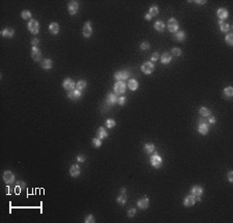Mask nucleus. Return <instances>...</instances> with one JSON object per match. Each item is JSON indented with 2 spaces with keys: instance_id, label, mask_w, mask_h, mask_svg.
Instances as JSON below:
<instances>
[{
  "instance_id": "obj_1",
  "label": "nucleus",
  "mask_w": 233,
  "mask_h": 223,
  "mask_svg": "<svg viewBox=\"0 0 233 223\" xmlns=\"http://www.w3.org/2000/svg\"><path fill=\"white\" fill-rule=\"evenodd\" d=\"M150 164L152 165L154 168H160L163 164V159L162 157L158 155V153L153 154L152 156L150 157Z\"/></svg>"
},
{
  "instance_id": "obj_2",
  "label": "nucleus",
  "mask_w": 233,
  "mask_h": 223,
  "mask_svg": "<svg viewBox=\"0 0 233 223\" xmlns=\"http://www.w3.org/2000/svg\"><path fill=\"white\" fill-rule=\"evenodd\" d=\"M126 90V84L123 81H117L114 84V92L116 95H123Z\"/></svg>"
},
{
  "instance_id": "obj_3",
  "label": "nucleus",
  "mask_w": 233,
  "mask_h": 223,
  "mask_svg": "<svg viewBox=\"0 0 233 223\" xmlns=\"http://www.w3.org/2000/svg\"><path fill=\"white\" fill-rule=\"evenodd\" d=\"M168 30L172 33H176L179 29V24H178V21L175 18H170L169 21H168Z\"/></svg>"
},
{
  "instance_id": "obj_4",
  "label": "nucleus",
  "mask_w": 233,
  "mask_h": 223,
  "mask_svg": "<svg viewBox=\"0 0 233 223\" xmlns=\"http://www.w3.org/2000/svg\"><path fill=\"white\" fill-rule=\"evenodd\" d=\"M28 30L32 34H37L39 31V24L36 20L32 19L28 22Z\"/></svg>"
},
{
  "instance_id": "obj_5",
  "label": "nucleus",
  "mask_w": 233,
  "mask_h": 223,
  "mask_svg": "<svg viewBox=\"0 0 233 223\" xmlns=\"http://www.w3.org/2000/svg\"><path fill=\"white\" fill-rule=\"evenodd\" d=\"M2 178L6 185H11L15 182V178H15V174L11 172V170H5V171L3 172Z\"/></svg>"
},
{
  "instance_id": "obj_6",
  "label": "nucleus",
  "mask_w": 233,
  "mask_h": 223,
  "mask_svg": "<svg viewBox=\"0 0 233 223\" xmlns=\"http://www.w3.org/2000/svg\"><path fill=\"white\" fill-rule=\"evenodd\" d=\"M130 77V72L128 70H121V71H117L115 74H114V78L116 79L117 81H123L125 79H128Z\"/></svg>"
},
{
  "instance_id": "obj_7",
  "label": "nucleus",
  "mask_w": 233,
  "mask_h": 223,
  "mask_svg": "<svg viewBox=\"0 0 233 223\" xmlns=\"http://www.w3.org/2000/svg\"><path fill=\"white\" fill-rule=\"evenodd\" d=\"M141 71L146 75H150L154 71V64L150 61H146L141 65Z\"/></svg>"
},
{
  "instance_id": "obj_8",
  "label": "nucleus",
  "mask_w": 233,
  "mask_h": 223,
  "mask_svg": "<svg viewBox=\"0 0 233 223\" xmlns=\"http://www.w3.org/2000/svg\"><path fill=\"white\" fill-rule=\"evenodd\" d=\"M92 32H93V29H92L91 22H90V21H87V22L85 23L84 27H83V30H82V34H83L84 37L88 39V37H90V36H91Z\"/></svg>"
},
{
  "instance_id": "obj_9",
  "label": "nucleus",
  "mask_w": 233,
  "mask_h": 223,
  "mask_svg": "<svg viewBox=\"0 0 233 223\" xmlns=\"http://www.w3.org/2000/svg\"><path fill=\"white\" fill-rule=\"evenodd\" d=\"M62 86H63V88L65 89V90H67V91H72V90H74V89H75L76 83L72 80V79L67 78L65 80L63 81Z\"/></svg>"
},
{
  "instance_id": "obj_10",
  "label": "nucleus",
  "mask_w": 233,
  "mask_h": 223,
  "mask_svg": "<svg viewBox=\"0 0 233 223\" xmlns=\"http://www.w3.org/2000/svg\"><path fill=\"white\" fill-rule=\"evenodd\" d=\"M31 57L34 61H39L42 59V51L37 47H32L31 49Z\"/></svg>"
},
{
  "instance_id": "obj_11",
  "label": "nucleus",
  "mask_w": 233,
  "mask_h": 223,
  "mask_svg": "<svg viewBox=\"0 0 233 223\" xmlns=\"http://www.w3.org/2000/svg\"><path fill=\"white\" fill-rule=\"evenodd\" d=\"M67 9H69V13L71 15H76L77 14L78 9H79V3L77 1H71L67 5Z\"/></svg>"
},
{
  "instance_id": "obj_12",
  "label": "nucleus",
  "mask_w": 233,
  "mask_h": 223,
  "mask_svg": "<svg viewBox=\"0 0 233 223\" xmlns=\"http://www.w3.org/2000/svg\"><path fill=\"white\" fill-rule=\"evenodd\" d=\"M81 95H82L81 90H79V89H74V90H72V91H69V93H67V98H69V100L76 101V100H79V99L81 98Z\"/></svg>"
},
{
  "instance_id": "obj_13",
  "label": "nucleus",
  "mask_w": 233,
  "mask_h": 223,
  "mask_svg": "<svg viewBox=\"0 0 233 223\" xmlns=\"http://www.w3.org/2000/svg\"><path fill=\"white\" fill-rule=\"evenodd\" d=\"M209 131V128H208V125L205 123V122H200L199 125H198V132H199L201 135H206Z\"/></svg>"
},
{
  "instance_id": "obj_14",
  "label": "nucleus",
  "mask_w": 233,
  "mask_h": 223,
  "mask_svg": "<svg viewBox=\"0 0 233 223\" xmlns=\"http://www.w3.org/2000/svg\"><path fill=\"white\" fill-rule=\"evenodd\" d=\"M137 206H138L139 209L141 210H145L148 208V206H149V199L147 197H142L140 198L138 200V202H137Z\"/></svg>"
},
{
  "instance_id": "obj_15",
  "label": "nucleus",
  "mask_w": 233,
  "mask_h": 223,
  "mask_svg": "<svg viewBox=\"0 0 233 223\" xmlns=\"http://www.w3.org/2000/svg\"><path fill=\"white\" fill-rule=\"evenodd\" d=\"M80 172H81V168L78 164L72 165V167L69 168V173H71V176H72L73 178H77V176H79Z\"/></svg>"
},
{
  "instance_id": "obj_16",
  "label": "nucleus",
  "mask_w": 233,
  "mask_h": 223,
  "mask_svg": "<svg viewBox=\"0 0 233 223\" xmlns=\"http://www.w3.org/2000/svg\"><path fill=\"white\" fill-rule=\"evenodd\" d=\"M195 204H196V198L193 195H188L184 198V201H183L184 206H188V208H189V206H193Z\"/></svg>"
},
{
  "instance_id": "obj_17",
  "label": "nucleus",
  "mask_w": 233,
  "mask_h": 223,
  "mask_svg": "<svg viewBox=\"0 0 233 223\" xmlns=\"http://www.w3.org/2000/svg\"><path fill=\"white\" fill-rule=\"evenodd\" d=\"M117 102H118V98H117V95H115V93H109V95H107L106 103L108 104V105H114V104H116Z\"/></svg>"
},
{
  "instance_id": "obj_18",
  "label": "nucleus",
  "mask_w": 233,
  "mask_h": 223,
  "mask_svg": "<svg viewBox=\"0 0 233 223\" xmlns=\"http://www.w3.org/2000/svg\"><path fill=\"white\" fill-rule=\"evenodd\" d=\"M191 193L192 195L195 196V197H197V196H201L203 193V188L201 187V186H198V185H196V186H194V187L191 189Z\"/></svg>"
},
{
  "instance_id": "obj_19",
  "label": "nucleus",
  "mask_w": 233,
  "mask_h": 223,
  "mask_svg": "<svg viewBox=\"0 0 233 223\" xmlns=\"http://www.w3.org/2000/svg\"><path fill=\"white\" fill-rule=\"evenodd\" d=\"M216 15H218V17L220 18V20H221V21H223V20H225V19H227L228 16H229L228 11L226 9H224V7H221V9H218Z\"/></svg>"
},
{
  "instance_id": "obj_20",
  "label": "nucleus",
  "mask_w": 233,
  "mask_h": 223,
  "mask_svg": "<svg viewBox=\"0 0 233 223\" xmlns=\"http://www.w3.org/2000/svg\"><path fill=\"white\" fill-rule=\"evenodd\" d=\"M171 60H172V55L170 53H168V52H165V53L162 54L161 56V62L163 64H168L171 62Z\"/></svg>"
},
{
  "instance_id": "obj_21",
  "label": "nucleus",
  "mask_w": 233,
  "mask_h": 223,
  "mask_svg": "<svg viewBox=\"0 0 233 223\" xmlns=\"http://www.w3.org/2000/svg\"><path fill=\"white\" fill-rule=\"evenodd\" d=\"M1 34H2L3 37H9V39H11V37H13L15 34V31L13 28H4L2 31H1Z\"/></svg>"
},
{
  "instance_id": "obj_22",
  "label": "nucleus",
  "mask_w": 233,
  "mask_h": 223,
  "mask_svg": "<svg viewBox=\"0 0 233 223\" xmlns=\"http://www.w3.org/2000/svg\"><path fill=\"white\" fill-rule=\"evenodd\" d=\"M59 24L56 22H53L50 24V26H49V31H50L52 34H57L59 32Z\"/></svg>"
},
{
  "instance_id": "obj_23",
  "label": "nucleus",
  "mask_w": 233,
  "mask_h": 223,
  "mask_svg": "<svg viewBox=\"0 0 233 223\" xmlns=\"http://www.w3.org/2000/svg\"><path fill=\"white\" fill-rule=\"evenodd\" d=\"M154 29L156 31H158V32H163V31L165 30V27H166V25H165V23L163 22V21H160V20H158L156 22L154 23Z\"/></svg>"
},
{
  "instance_id": "obj_24",
  "label": "nucleus",
  "mask_w": 233,
  "mask_h": 223,
  "mask_svg": "<svg viewBox=\"0 0 233 223\" xmlns=\"http://www.w3.org/2000/svg\"><path fill=\"white\" fill-rule=\"evenodd\" d=\"M128 87L130 89V90H133V91L137 90V89H138V87H139L138 81H137L136 79H130V80H128Z\"/></svg>"
},
{
  "instance_id": "obj_25",
  "label": "nucleus",
  "mask_w": 233,
  "mask_h": 223,
  "mask_svg": "<svg viewBox=\"0 0 233 223\" xmlns=\"http://www.w3.org/2000/svg\"><path fill=\"white\" fill-rule=\"evenodd\" d=\"M97 138H100V139H105V138L108 137V132H107L106 129L101 127V128H99V130H97Z\"/></svg>"
},
{
  "instance_id": "obj_26",
  "label": "nucleus",
  "mask_w": 233,
  "mask_h": 223,
  "mask_svg": "<svg viewBox=\"0 0 233 223\" xmlns=\"http://www.w3.org/2000/svg\"><path fill=\"white\" fill-rule=\"evenodd\" d=\"M42 67L43 69H45V70H50V69H52V67H53V61L51 60V59H48V58H46V59H44L42 61Z\"/></svg>"
},
{
  "instance_id": "obj_27",
  "label": "nucleus",
  "mask_w": 233,
  "mask_h": 223,
  "mask_svg": "<svg viewBox=\"0 0 233 223\" xmlns=\"http://www.w3.org/2000/svg\"><path fill=\"white\" fill-rule=\"evenodd\" d=\"M174 39L177 42H183L186 39V32L184 31H177L174 35Z\"/></svg>"
},
{
  "instance_id": "obj_28",
  "label": "nucleus",
  "mask_w": 233,
  "mask_h": 223,
  "mask_svg": "<svg viewBox=\"0 0 233 223\" xmlns=\"http://www.w3.org/2000/svg\"><path fill=\"white\" fill-rule=\"evenodd\" d=\"M144 151L146 154L153 153V151H154V145H153V143H146V144L144 145Z\"/></svg>"
},
{
  "instance_id": "obj_29",
  "label": "nucleus",
  "mask_w": 233,
  "mask_h": 223,
  "mask_svg": "<svg viewBox=\"0 0 233 223\" xmlns=\"http://www.w3.org/2000/svg\"><path fill=\"white\" fill-rule=\"evenodd\" d=\"M199 112H200V114L202 115V116H204V117H207V116H209L210 115V110L209 109H207L206 107H201V108L199 109Z\"/></svg>"
},
{
  "instance_id": "obj_30",
  "label": "nucleus",
  "mask_w": 233,
  "mask_h": 223,
  "mask_svg": "<svg viewBox=\"0 0 233 223\" xmlns=\"http://www.w3.org/2000/svg\"><path fill=\"white\" fill-rule=\"evenodd\" d=\"M224 95L227 98H231L233 95V88L231 86H228L224 89Z\"/></svg>"
},
{
  "instance_id": "obj_31",
  "label": "nucleus",
  "mask_w": 233,
  "mask_h": 223,
  "mask_svg": "<svg viewBox=\"0 0 233 223\" xmlns=\"http://www.w3.org/2000/svg\"><path fill=\"white\" fill-rule=\"evenodd\" d=\"M116 126V122L113 120V118H108V120H106V127L108 129H112L114 128Z\"/></svg>"
},
{
  "instance_id": "obj_32",
  "label": "nucleus",
  "mask_w": 233,
  "mask_h": 223,
  "mask_svg": "<svg viewBox=\"0 0 233 223\" xmlns=\"http://www.w3.org/2000/svg\"><path fill=\"white\" fill-rule=\"evenodd\" d=\"M219 25H220V29H221V31H222V32H228V31H229V29H230V26H229V24H228V23L222 22L221 24H219Z\"/></svg>"
},
{
  "instance_id": "obj_33",
  "label": "nucleus",
  "mask_w": 233,
  "mask_h": 223,
  "mask_svg": "<svg viewBox=\"0 0 233 223\" xmlns=\"http://www.w3.org/2000/svg\"><path fill=\"white\" fill-rule=\"evenodd\" d=\"M86 81H84V80H80V81H78V83H77V89H79V90H84V89L86 88Z\"/></svg>"
},
{
  "instance_id": "obj_34",
  "label": "nucleus",
  "mask_w": 233,
  "mask_h": 223,
  "mask_svg": "<svg viewBox=\"0 0 233 223\" xmlns=\"http://www.w3.org/2000/svg\"><path fill=\"white\" fill-rule=\"evenodd\" d=\"M148 14H149L151 17H154V16H156V15L158 14V7L156 5H152L149 9V13H148Z\"/></svg>"
},
{
  "instance_id": "obj_35",
  "label": "nucleus",
  "mask_w": 233,
  "mask_h": 223,
  "mask_svg": "<svg viewBox=\"0 0 233 223\" xmlns=\"http://www.w3.org/2000/svg\"><path fill=\"white\" fill-rule=\"evenodd\" d=\"M126 195H124V194H122L121 193V195L119 196V197H117V202L120 204V206H123V204L126 202Z\"/></svg>"
},
{
  "instance_id": "obj_36",
  "label": "nucleus",
  "mask_w": 233,
  "mask_h": 223,
  "mask_svg": "<svg viewBox=\"0 0 233 223\" xmlns=\"http://www.w3.org/2000/svg\"><path fill=\"white\" fill-rule=\"evenodd\" d=\"M225 41H226V43H227L229 46H232L233 45V33H228L227 35H226V37H225Z\"/></svg>"
},
{
  "instance_id": "obj_37",
  "label": "nucleus",
  "mask_w": 233,
  "mask_h": 223,
  "mask_svg": "<svg viewBox=\"0 0 233 223\" xmlns=\"http://www.w3.org/2000/svg\"><path fill=\"white\" fill-rule=\"evenodd\" d=\"M92 145L95 146V148H101L102 146V139H100V138H93V140H92Z\"/></svg>"
},
{
  "instance_id": "obj_38",
  "label": "nucleus",
  "mask_w": 233,
  "mask_h": 223,
  "mask_svg": "<svg viewBox=\"0 0 233 223\" xmlns=\"http://www.w3.org/2000/svg\"><path fill=\"white\" fill-rule=\"evenodd\" d=\"M181 53H182V51H181L180 48H173L172 50H171V54H173V55L176 56V57L180 56Z\"/></svg>"
},
{
  "instance_id": "obj_39",
  "label": "nucleus",
  "mask_w": 233,
  "mask_h": 223,
  "mask_svg": "<svg viewBox=\"0 0 233 223\" xmlns=\"http://www.w3.org/2000/svg\"><path fill=\"white\" fill-rule=\"evenodd\" d=\"M21 17H22V19L24 20H28L31 18V13L29 11H23L22 13H21Z\"/></svg>"
},
{
  "instance_id": "obj_40",
  "label": "nucleus",
  "mask_w": 233,
  "mask_h": 223,
  "mask_svg": "<svg viewBox=\"0 0 233 223\" xmlns=\"http://www.w3.org/2000/svg\"><path fill=\"white\" fill-rule=\"evenodd\" d=\"M26 187V184L22 181H18L16 184V192L18 191V189H24Z\"/></svg>"
},
{
  "instance_id": "obj_41",
  "label": "nucleus",
  "mask_w": 233,
  "mask_h": 223,
  "mask_svg": "<svg viewBox=\"0 0 233 223\" xmlns=\"http://www.w3.org/2000/svg\"><path fill=\"white\" fill-rule=\"evenodd\" d=\"M149 48H150V45H149V43H147V42H143L141 45H140V49L143 51L148 50Z\"/></svg>"
},
{
  "instance_id": "obj_42",
  "label": "nucleus",
  "mask_w": 233,
  "mask_h": 223,
  "mask_svg": "<svg viewBox=\"0 0 233 223\" xmlns=\"http://www.w3.org/2000/svg\"><path fill=\"white\" fill-rule=\"evenodd\" d=\"M85 222H86V223H93V222H95V217H93L92 215H88V216L85 218Z\"/></svg>"
},
{
  "instance_id": "obj_43",
  "label": "nucleus",
  "mask_w": 233,
  "mask_h": 223,
  "mask_svg": "<svg viewBox=\"0 0 233 223\" xmlns=\"http://www.w3.org/2000/svg\"><path fill=\"white\" fill-rule=\"evenodd\" d=\"M136 209H130L128 210V216L130 218H133L135 215H136Z\"/></svg>"
},
{
  "instance_id": "obj_44",
  "label": "nucleus",
  "mask_w": 233,
  "mask_h": 223,
  "mask_svg": "<svg viewBox=\"0 0 233 223\" xmlns=\"http://www.w3.org/2000/svg\"><path fill=\"white\" fill-rule=\"evenodd\" d=\"M125 101H126L125 97H119V98H118V104H119L120 106H123L125 104Z\"/></svg>"
},
{
  "instance_id": "obj_45",
  "label": "nucleus",
  "mask_w": 233,
  "mask_h": 223,
  "mask_svg": "<svg viewBox=\"0 0 233 223\" xmlns=\"http://www.w3.org/2000/svg\"><path fill=\"white\" fill-rule=\"evenodd\" d=\"M158 57H160V55H158V52H154V53L152 54V56H151V60H152V61H156L158 59Z\"/></svg>"
},
{
  "instance_id": "obj_46",
  "label": "nucleus",
  "mask_w": 233,
  "mask_h": 223,
  "mask_svg": "<svg viewBox=\"0 0 233 223\" xmlns=\"http://www.w3.org/2000/svg\"><path fill=\"white\" fill-rule=\"evenodd\" d=\"M85 159H86V158H85V156H84V155H79V156L77 157V161L78 162H84V161H85Z\"/></svg>"
},
{
  "instance_id": "obj_47",
  "label": "nucleus",
  "mask_w": 233,
  "mask_h": 223,
  "mask_svg": "<svg viewBox=\"0 0 233 223\" xmlns=\"http://www.w3.org/2000/svg\"><path fill=\"white\" fill-rule=\"evenodd\" d=\"M228 181L230 182V183L233 182V171H229L228 172Z\"/></svg>"
},
{
  "instance_id": "obj_48",
  "label": "nucleus",
  "mask_w": 233,
  "mask_h": 223,
  "mask_svg": "<svg viewBox=\"0 0 233 223\" xmlns=\"http://www.w3.org/2000/svg\"><path fill=\"white\" fill-rule=\"evenodd\" d=\"M39 39H32V41H31V44H32V47H36V46L39 45Z\"/></svg>"
},
{
  "instance_id": "obj_49",
  "label": "nucleus",
  "mask_w": 233,
  "mask_h": 223,
  "mask_svg": "<svg viewBox=\"0 0 233 223\" xmlns=\"http://www.w3.org/2000/svg\"><path fill=\"white\" fill-rule=\"evenodd\" d=\"M144 18H145V20H147V21H150L152 17H151V16H150L149 14H146V15H145V17H144Z\"/></svg>"
},
{
  "instance_id": "obj_50",
  "label": "nucleus",
  "mask_w": 233,
  "mask_h": 223,
  "mask_svg": "<svg viewBox=\"0 0 233 223\" xmlns=\"http://www.w3.org/2000/svg\"><path fill=\"white\" fill-rule=\"evenodd\" d=\"M208 123H209V124H214V123H216V118H214V117H210V118H209V120H208Z\"/></svg>"
},
{
  "instance_id": "obj_51",
  "label": "nucleus",
  "mask_w": 233,
  "mask_h": 223,
  "mask_svg": "<svg viewBox=\"0 0 233 223\" xmlns=\"http://www.w3.org/2000/svg\"><path fill=\"white\" fill-rule=\"evenodd\" d=\"M196 3H198V4H200V5H202V4L205 3V1H204V0H203V1H196Z\"/></svg>"
},
{
  "instance_id": "obj_52",
  "label": "nucleus",
  "mask_w": 233,
  "mask_h": 223,
  "mask_svg": "<svg viewBox=\"0 0 233 223\" xmlns=\"http://www.w3.org/2000/svg\"><path fill=\"white\" fill-rule=\"evenodd\" d=\"M125 192H126V189H125V188H122V189H121V193H122V194H124Z\"/></svg>"
}]
</instances>
